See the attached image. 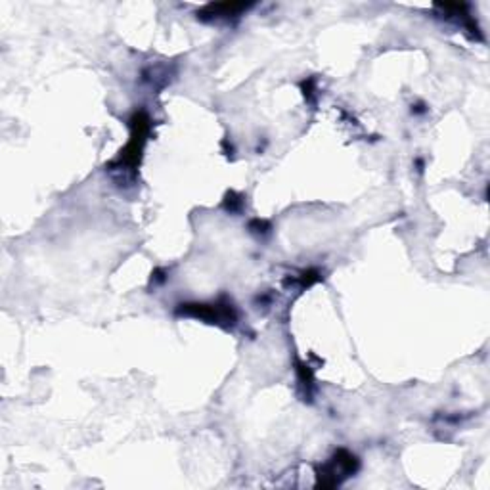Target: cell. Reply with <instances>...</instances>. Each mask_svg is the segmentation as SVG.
<instances>
[{"mask_svg": "<svg viewBox=\"0 0 490 490\" xmlns=\"http://www.w3.org/2000/svg\"><path fill=\"white\" fill-rule=\"evenodd\" d=\"M180 312L186 315L200 316L203 320L213 322V324H220V322H236V312L232 309V305H180Z\"/></svg>", "mask_w": 490, "mask_h": 490, "instance_id": "1", "label": "cell"}, {"mask_svg": "<svg viewBox=\"0 0 490 490\" xmlns=\"http://www.w3.org/2000/svg\"><path fill=\"white\" fill-rule=\"evenodd\" d=\"M249 4H238V2H224V4H209L201 12V18L213 16V18H228V16H238L243 10H247Z\"/></svg>", "mask_w": 490, "mask_h": 490, "instance_id": "2", "label": "cell"}]
</instances>
